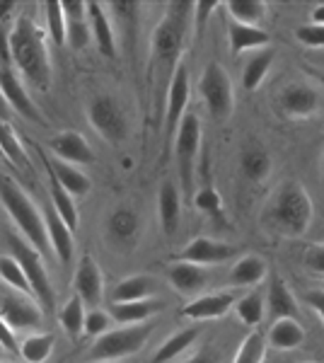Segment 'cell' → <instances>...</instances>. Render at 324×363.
<instances>
[{
    "instance_id": "f5cc1de1",
    "label": "cell",
    "mask_w": 324,
    "mask_h": 363,
    "mask_svg": "<svg viewBox=\"0 0 324 363\" xmlns=\"http://www.w3.org/2000/svg\"><path fill=\"white\" fill-rule=\"evenodd\" d=\"M186 363H220V354L213 347H206L199 354H194Z\"/></svg>"
},
{
    "instance_id": "d4e9b609",
    "label": "cell",
    "mask_w": 324,
    "mask_h": 363,
    "mask_svg": "<svg viewBox=\"0 0 324 363\" xmlns=\"http://www.w3.org/2000/svg\"><path fill=\"white\" fill-rule=\"evenodd\" d=\"M162 308L160 301H131V303H111L109 306V315L116 325L121 327H131V325H143L148 322L157 310Z\"/></svg>"
},
{
    "instance_id": "4316f807",
    "label": "cell",
    "mask_w": 324,
    "mask_h": 363,
    "mask_svg": "<svg viewBox=\"0 0 324 363\" xmlns=\"http://www.w3.org/2000/svg\"><path fill=\"white\" fill-rule=\"evenodd\" d=\"M267 310L271 313L274 320H298V301L293 298L291 289L286 286L284 279L274 277L271 279V286H269V294H267Z\"/></svg>"
},
{
    "instance_id": "f6af8a7d",
    "label": "cell",
    "mask_w": 324,
    "mask_h": 363,
    "mask_svg": "<svg viewBox=\"0 0 324 363\" xmlns=\"http://www.w3.org/2000/svg\"><path fill=\"white\" fill-rule=\"evenodd\" d=\"M296 39L310 49H324V25H315V22L300 25L296 29Z\"/></svg>"
},
{
    "instance_id": "7dc6e473",
    "label": "cell",
    "mask_w": 324,
    "mask_h": 363,
    "mask_svg": "<svg viewBox=\"0 0 324 363\" xmlns=\"http://www.w3.org/2000/svg\"><path fill=\"white\" fill-rule=\"evenodd\" d=\"M303 264L305 269H310L312 274H317V277H324V242H315L305 250Z\"/></svg>"
},
{
    "instance_id": "60d3db41",
    "label": "cell",
    "mask_w": 324,
    "mask_h": 363,
    "mask_svg": "<svg viewBox=\"0 0 324 363\" xmlns=\"http://www.w3.org/2000/svg\"><path fill=\"white\" fill-rule=\"evenodd\" d=\"M267 347H269L267 337L259 330H252L250 335L242 339L233 363H264V359H267Z\"/></svg>"
},
{
    "instance_id": "6f0895ef",
    "label": "cell",
    "mask_w": 324,
    "mask_h": 363,
    "mask_svg": "<svg viewBox=\"0 0 324 363\" xmlns=\"http://www.w3.org/2000/svg\"><path fill=\"white\" fill-rule=\"evenodd\" d=\"M322 189H324V153H322Z\"/></svg>"
},
{
    "instance_id": "e0dca14e",
    "label": "cell",
    "mask_w": 324,
    "mask_h": 363,
    "mask_svg": "<svg viewBox=\"0 0 324 363\" xmlns=\"http://www.w3.org/2000/svg\"><path fill=\"white\" fill-rule=\"evenodd\" d=\"M51 157L68 162V165H90L95 162V153H92L90 143L80 136L78 131H61L49 140Z\"/></svg>"
},
{
    "instance_id": "3957f363",
    "label": "cell",
    "mask_w": 324,
    "mask_h": 363,
    "mask_svg": "<svg viewBox=\"0 0 324 363\" xmlns=\"http://www.w3.org/2000/svg\"><path fill=\"white\" fill-rule=\"evenodd\" d=\"M315 218L312 199L300 182H284L267 208V225L286 238H300L310 230Z\"/></svg>"
},
{
    "instance_id": "ee69618b",
    "label": "cell",
    "mask_w": 324,
    "mask_h": 363,
    "mask_svg": "<svg viewBox=\"0 0 324 363\" xmlns=\"http://www.w3.org/2000/svg\"><path fill=\"white\" fill-rule=\"evenodd\" d=\"M111 315L109 313H104V310H97V308H92L90 313L85 315V327H82V332H85L87 337H102L104 332H109V327H111Z\"/></svg>"
},
{
    "instance_id": "d590c367",
    "label": "cell",
    "mask_w": 324,
    "mask_h": 363,
    "mask_svg": "<svg viewBox=\"0 0 324 363\" xmlns=\"http://www.w3.org/2000/svg\"><path fill=\"white\" fill-rule=\"evenodd\" d=\"M233 310L238 313V318L242 325L257 327L259 322L264 320V315H267V301H264V296L259 294V291H250V294L242 296L238 303H235Z\"/></svg>"
},
{
    "instance_id": "7bdbcfd3",
    "label": "cell",
    "mask_w": 324,
    "mask_h": 363,
    "mask_svg": "<svg viewBox=\"0 0 324 363\" xmlns=\"http://www.w3.org/2000/svg\"><path fill=\"white\" fill-rule=\"evenodd\" d=\"M194 206H196L199 211H203L206 216H211L213 220L223 218V201H220V194H218L213 186H203L201 191H196V196H194Z\"/></svg>"
},
{
    "instance_id": "91938a15",
    "label": "cell",
    "mask_w": 324,
    "mask_h": 363,
    "mask_svg": "<svg viewBox=\"0 0 324 363\" xmlns=\"http://www.w3.org/2000/svg\"><path fill=\"white\" fill-rule=\"evenodd\" d=\"M0 351H5V349H3V344H0Z\"/></svg>"
},
{
    "instance_id": "ffe728a7",
    "label": "cell",
    "mask_w": 324,
    "mask_h": 363,
    "mask_svg": "<svg viewBox=\"0 0 324 363\" xmlns=\"http://www.w3.org/2000/svg\"><path fill=\"white\" fill-rule=\"evenodd\" d=\"M41 165L49 169L51 174L58 179V184L68 191L70 196H85L87 191L92 189V182L85 172H80L75 165H68V162L58 160V157H49L46 153H41Z\"/></svg>"
},
{
    "instance_id": "bcb514c9",
    "label": "cell",
    "mask_w": 324,
    "mask_h": 363,
    "mask_svg": "<svg viewBox=\"0 0 324 363\" xmlns=\"http://www.w3.org/2000/svg\"><path fill=\"white\" fill-rule=\"evenodd\" d=\"M92 42V32H90V20L82 22H68V44L75 51H82L87 44Z\"/></svg>"
},
{
    "instance_id": "603a6c76",
    "label": "cell",
    "mask_w": 324,
    "mask_h": 363,
    "mask_svg": "<svg viewBox=\"0 0 324 363\" xmlns=\"http://www.w3.org/2000/svg\"><path fill=\"white\" fill-rule=\"evenodd\" d=\"M157 216H160V228L167 238H172L181 223V199L174 182H164L157 194Z\"/></svg>"
},
{
    "instance_id": "7a4b0ae2",
    "label": "cell",
    "mask_w": 324,
    "mask_h": 363,
    "mask_svg": "<svg viewBox=\"0 0 324 363\" xmlns=\"http://www.w3.org/2000/svg\"><path fill=\"white\" fill-rule=\"evenodd\" d=\"M10 58L15 70L27 78L37 90H49L51 85V54L44 32L34 25L32 17L20 15L8 34Z\"/></svg>"
},
{
    "instance_id": "44dd1931",
    "label": "cell",
    "mask_w": 324,
    "mask_h": 363,
    "mask_svg": "<svg viewBox=\"0 0 324 363\" xmlns=\"http://www.w3.org/2000/svg\"><path fill=\"white\" fill-rule=\"evenodd\" d=\"M46 233H49V245L56 252L58 262L61 264H70L75 255V238L73 230L66 225V220L56 213V208H46Z\"/></svg>"
},
{
    "instance_id": "d6a6232c",
    "label": "cell",
    "mask_w": 324,
    "mask_h": 363,
    "mask_svg": "<svg viewBox=\"0 0 324 363\" xmlns=\"http://www.w3.org/2000/svg\"><path fill=\"white\" fill-rule=\"evenodd\" d=\"M223 8L228 10L233 22L259 27V22L267 17L269 5L264 0H228V3H223Z\"/></svg>"
},
{
    "instance_id": "8d00e7d4",
    "label": "cell",
    "mask_w": 324,
    "mask_h": 363,
    "mask_svg": "<svg viewBox=\"0 0 324 363\" xmlns=\"http://www.w3.org/2000/svg\"><path fill=\"white\" fill-rule=\"evenodd\" d=\"M0 281L5 286H10V289H15L17 294L34 298L32 286H29V281L25 277V269L20 267V262L13 255H0Z\"/></svg>"
},
{
    "instance_id": "ab89813d",
    "label": "cell",
    "mask_w": 324,
    "mask_h": 363,
    "mask_svg": "<svg viewBox=\"0 0 324 363\" xmlns=\"http://www.w3.org/2000/svg\"><path fill=\"white\" fill-rule=\"evenodd\" d=\"M44 15H46V32H49L51 42L58 49H63L68 44V20L63 15V3H46Z\"/></svg>"
},
{
    "instance_id": "f35d334b",
    "label": "cell",
    "mask_w": 324,
    "mask_h": 363,
    "mask_svg": "<svg viewBox=\"0 0 324 363\" xmlns=\"http://www.w3.org/2000/svg\"><path fill=\"white\" fill-rule=\"evenodd\" d=\"M54 335H29L25 342L20 344V356L27 363H46L54 351Z\"/></svg>"
},
{
    "instance_id": "9f6ffc18",
    "label": "cell",
    "mask_w": 324,
    "mask_h": 363,
    "mask_svg": "<svg viewBox=\"0 0 324 363\" xmlns=\"http://www.w3.org/2000/svg\"><path fill=\"white\" fill-rule=\"evenodd\" d=\"M8 109H10V104L5 102V95H3V90H0V116L8 114Z\"/></svg>"
},
{
    "instance_id": "9a60e30c",
    "label": "cell",
    "mask_w": 324,
    "mask_h": 363,
    "mask_svg": "<svg viewBox=\"0 0 324 363\" xmlns=\"http://www.w3.org/2000/svg\"><path fill=\"white\" fill-rule=\"evenodd\" d=\"M238 255V247L228 242H218L211 238H194L184 250H181L179 259L191 262L199 267H211V264H223V262L233 259Z\"/></svg>"
},
{
    "instance_id": "db71d44e",
    "label": "cell",
    "mask_w": 324,
    "mask_h": 363,
    "mask_svg": "<svg viewBox=\"0 0 324 363\" xmlns=\"http://www.w3.org/2000/svg\"><path fill=\"white\" fill-rule=\"evenodd\" d=\"M15 8H17V3H13V0H8V3H0V27L10 20V15H13Z\"/></svg>"
},
{
    "instance_id": "6da1fadb",
    "label": "cell",
    "mask_w": 324,
    "mask_h": 363,
    "mask_svg": "<svg viewBox=\"0 0 324 363\" xmlns=\"http://www.w3.org/2000/svg\"><path fill=\"white\" fill-rule=\"evenodd\" d=\"M194 22V3H169L167 13L150 37V70L155 83L172 80L174 70L181 66L179 58L184 54L186 34Z\"/></svg>"
},
{
    "instance_id": "f1b7e54d",
    "label": "cell",
    "mask_w": 324,
    "mask_h": 363,
    "mask_svg": "<svg viewBox=\"0 0 324 363\" xmlns=\"http://www.w3.org/2000/svg\"><path fill=\"white\" fill-rule=\"evenodd\" d=\"M267 277V262L257 255H247L240 262H235V267L230 269V284L240 286V289H250V286L262 284Z\"/></svg>"
},
{
    "instance_id": "b9f144b4",
    "label": "cell",
    "mask_w": 324,
    "mask_h": 363,
    "mask_svg": "<svg viewBox=\"0 0 324 363\" xmlns=\"http://www.w3.org/2000/svg\"><path fill=\"white\" fill-rule=\"evenodd\" d=\"M107 10H111L116 17H119L121 27H123V34L133 42L135 37V22H138V13L143 10L140 3H109Z\"/></svg>"
},
{
    "instance_id": "816d5d0a",
    "label": "cell",
    "mask_w": 324,
    "mask_h": 363,
    "mask_svg": "<svg viewBox=\"0 0 324 363\" xmlns=\"http://www.w3.org/2000/svg\"><path fill=\"white\" fill-rule=\"evenodd\" d=\"M303 301L308 303V308H312L324 320V289H312V291H308V294L303 296Z\"/></svg>"
},
{
    "instance_id": "c3c4849f",
    "label": "cell",
    "mask_w": 324,
    "mask_h": 363,
    "mask_svg": "<svg viewBox=\"0 0 324 363\" xmlns=\"http://www.w3.org/2000/svg\"><path fill=\"white\" fill-rule=\"evenodd\" d=\"M220 10V3H194V34L203 37L206 25H208V15Z\"/></svg>"
},
{
    "instance_id": "11a10c76",
    "label": "cell",
    "mask_w": 324,
    "mask_h": 363,
    "mask_svg": "<svg viewBox=\"0 0 324 363\" xmlns=\"http://www.w3.org/2000/svg\"><path fill=\"white\" fill-rule=\"evenodd\" d=\"M312 22H315V25H324V3L322 5H317L315 10H312Z\"/></svg>"
},
{
    "instance_id": "4dcf8cb0",
    "label": "cell",
    "mask_w": 324,
    "mask_h": 363,
    "mask_svg": "<svg viewBox=\"0 0 324 363\" xmlns=\"http://www.w3.org/2000/svg\"><path fill=\"white\" fill-rule=\"evenodd\" d=\"M46 177H49V191H51V201H54L56 213L61 216V218L66 220V225L75 233L78 230V223H80V213H78V206H75V199L58 184V179L49 172V169H46Z\"/></svg>"
},
{
    "instance_id": "484cf974",
    "label": "cell",
    "mask_w": 324,
    "mask_h": 363,
    "mask_svg": "<svg viewBox=\"0 0 324 363\" xmlns=\"http://www.w3.org/2000/svg\"><path fill=\"white\" fill-rule=\"evenodd\" d=\"M228 42H230V51L238 56V54H245V51H250V49H264V46H269L271 37H269L267 29H262V27L240 25V22L230 20Z\"/></svg>"
},
{
    "instance_id": "e575fe53",
    "label": "cell",
    "mask_w": 324,
    "mask_h": 363,
    "mask_svg": "<svg viewBox=\"0 0 324 363\" xmlns=\"http://www.w3.org/2000/svg\"><path fill=\"white\" fill-rule=\"evenodd\" d=\"M199 339V330L196 327H189V330H181L177 332L167 339V342L162 344L160 349L155 351V356H152V363H167V361H174L177 356H181L186 349L194 347V342Z\"/></svg>"
},
{
    "instance_id": "d6986e66",
    "label": "cell",
    "mask_w": 324,
    "mask_h": 363,
    "mask_svg": "<svg viewBox=\"0 0 324 363\" xmlns=\"http://www.w3.org/2000/svg\"><path fill=\"white\" fill-rule=\"evenodd\" d=\"M140 235V218L131 208H116L107 218V238L119 250H131Z\"/></svg>"
},
{
    "instance_id": "f546056e",
    "label": "cell",
    "mask_w": 324,
    "mask_h": 363,
    "mask_svg": "<svg viewBox=\"0 0 324 363\" xmlns=\"http://www.w3.org/2000/svg\"><path fill=\"white\" fill-rule=\"evenodd\" d=\"M155 294V281L150 277H128L116 284L111 291V303H131V301H148Z\"/></svg>"
},
{
    "instance_id": "94428289",
    "label": "cell",
    "mask_w": 324,
    "mask_h": 363,
    "mask_svg": "<svg viewBox=\"0 0 324 363\" xmlns=\"http://www.w3.org/2000/svg\"><path fill=\"white\" fill-rule=\"evenodd\" d=\"M305 363H315V361H305Z\"/></svg>"
},
{
    "instance_id": "5bb4252c",
    "label": "cell",
    "mask_w": 324,
    "mask_h": 363,
    "mask_svg": "<svg viewBox=\"0 0 324 363\" xmlns=\"http://www.w3.org/2000/svg\"><path fill=\"white\" fill-rule=\"evenodd\" d=\"M73 289H75V296H78L85 306H90V308L99 306L102 291H104V279H102V269H99L97 259L92 255H85L78 262V269H75V277H73Z\"/></svg>"
},
{
    "instance_id": "9c48e42d",
    "label": "cell",
    "mask_w": 324,
    "mask_h": 363,
    "mask_svg": "<svg viewBox=\"0 0 324 363\" xmlns=\"http://www.w3.org/2000/svg\"><path fill=\"white\" fill-rule=\"evenodd\" d=\"M87 119L92 128L102 136L107 143L119 145L128 136V121L123 114L121 104L111 95H97L87 107Z\"/></svg>"
},
{
    "instance_id": "1f68e13d",
    "label": "cell",
    "mask_w": 324,
    "mask_h": 363,
    "mask_svg": "<svg viewBox=\"0 0 324 363\" xmlns=\"http://www.w3.org/2000/svg\"><path fill=\"white\" fill-rule=\"evenodd\" d=\"M271 66H274V51L271 49H259L242 68V87L247 92L259 90V85L264 83V78L269 75Z\"/></svg>"
},
{
    "instance_id": "7c38bea8",
    "label": "cell",
    "mask_w": 324,
    "mask_h": 363,
    "mask_svg": "<svg viewBox=\"0 0 324 363\" xmlns=\"http://www.w3.org/2000/svg\"><path fill=\"white\" fill-rule=\"evenodd\" d=\"M189 95H191L189 70L179 66L167 85V112H164V133H167V140H174L177 128H179L181 119L186 116Z\"/></svg>"
},
{
    "instance_id": "8992f818",
    "label": "cell",
    "mask_w": 324,
    "mask_h": 363,
    "mask_svg": "<svg viewBox=\"0 0 324 363\" xmlns=\"http://www.w3.org/2000/svg\"><path fill=\"white\" fill-rule=\"evenodd\" d=\"M152 335V325L143 322V325L121 327V330H109L102 337L95 339L92 349L87 351V359L92 363H111L126 359V356L138 354L145 347V342Z\"/></svg>"
},
{
    "instance_id": "7402d4cb",
    "label": "cell",
    "mask_w": 324,
    "mask_h": 363,
    "mask_svg": "<svg viewBox=\"0 0 324 363\" xmlns=\"http://www.w3.org/2000/svg\"><path fill=\"white\" fill-rule=\"evenodd\" d=\"M87 20H90V32L99 54L107 58H116V37L107 15V8L102 3H87Z\"/></svg>"
},
{
    "instance_id": "680465c9",
    "label": "cell",
    "mask_w": 324,
    "mask_h": 363,
    "mask_svg": "<svg viewBox=\"0 0 324 363\" xmlns=\"http://www.w3.org/2000/svg\"><path fill=\"white\" fill-rule=\"evenodd\" d=\"M0 363H13V361H0Z\"/></svg>"
},
{
    "instance_id": "5b68a950",
    "label": "cell",
    "mask_w": 324,
    "mask_h": 363,
    "mask_svg": "<svg viewBox=\"0 0 324 363\" xmlns=\"http://www.w3.org/2000/svg\"><path fill=\"white\" fill-rule=\"evenodd\" d=\"M5 242H8V255H13L20 262V267L25 269V277L29 281V286H32V294L39 301V306L46 313H51L56 308V294H54V286H51L49 272H46L44 262H41V255L25 238L17 235V233H8Z\"/></svg>"
},
{
    "instance_id": "6125c7cd",
    "label": "cell",
    "mask_w": 324,
    "mask_h": 363,
    "mask_svg": "<svg viewBox=\"0 0 324 363\" xmlns=\"http://www.w3.org/2000/svg\"><path fill=\"white\" fill-rule=\"evenodd\" d=\"M0 157H3V155H0Z\"/></svg>"
},
{
    "instance_id": "83f0119b",
    "label": "cell",
    "mask_w": 324,
    "mask_h": 363,
    "mask_svg": "<svg viewBox=\"0 0 324 363\" xmlns=\"http://www.w3.org/2000/svg\"><path fill=\"white\" fill-rule=\"evenodd\" d=\"M305 342V327L298 320H274V325L269 327L267 344L279 351H293Z\"/></svg>"
},
{
    "instance_id": "2e32d148",
    "label": "cell",
    "mask_w": 324,
    "mask_h": 363,
    "mask_svg": "<svg viewBox=\"0 0 324 363\" xmlns=\"http://www.w3.org/2000/svg\"><path fill=\"white\" fill-rule=\"evenodd\" d=\"M238 298H235L233 291H220V294H206V296H196L189 306L181 308V318L184 320H218L223 315H228L230 310L235 308Z\"/></svg>"
},
{
    "instance_id": "f907efd6",
    "label": "cell",
    "mask_w": 324,
    "mask_h": 363,
    "mask_svg": "<svg viewBox=\"0 0 324 363\" xmlns=\"http://www.w3.org/2000/svg\"><path fill=\"white\" fill-rule=\"evenodd\" d=\"M0 344H3V349L10 351V354H20V344H17L15 332L10 330V325L3 318H0Z\"/></svg>"
},
{
    "instance_id": "4fadbf2b",
    "label": "cell",
    "mask_w": 324,
    "mask_h": 363,
    "mask_svg": "<svg viewBox=\"0 0 324 363\" xmlns=\"http://www.w3.org/2000/svg\"><path fill=\"white\" fill-rule=\"evenodd\" d=\"M0 90H3V95H5V102H8L17 114L34 121V124H44L39 107L34 104L32 95H29L25 83H22L20 73H17L13 66H0Z\"/></svg>"
},
{
    "instance_id": "cb8c5ba5",
    "label": "cell",
    "mask_w": 324,
    "mask_h": 363,
    "mask_svg": "<svg viewBox=\"0 0 324 363\" xmlns=\"http://www.w3.org/2000/svg\"><path fill=\"white\" fill-rule=\"evenodd\" d=\"M271 167H274V162H271L267 148L257 140H247L240 150V169L245 177L250 182H264L271 174Z\"/></svg>"
},
{
    "instance_id": "30bf717a",
    "label": "cell",
    "mask_w": 324,
    "mask_h": 363,
    "mask_svg": "<svg viewBox=\"0 0 324 363\" xmlns=\"http://www.w3.org/2000/svg\"><path fill=\"white\" fill-rule=\"evenodd\" d=\"M279 109L288 119H310L320 112L322 97L320 90L312 87L310 83H288L279 90Z\"/></svg>"
},
{
    "instance_id": "681fc988",
    "label": "cell",
    "mask_w": 324,
    "mask_h": 363,
    "mask_svg": "<svg viewBox=\"0 0 324 363\" xmlns=\"http://www.w3.org/2000/svg\"><path fill=\"white\" fill-rule=\"evenodd\" d=\"M63 15H66L68 22L87 20V3H80V0H70V3H63Z\"/></svg>"
},
{
    "instance_id": "52a82bcc",
    "label": "cell",
    "mask_w": 324,
    "mask_h": 363,
    "mask_svg": "<svg viewBox=\"0 0 324 363\" xmlns=\"http://www.w3.org/2000/svg\"><path fill=\"white\" fill-rule=\"evenodd\" d=\"M201 140H203L201 119H199L196 114H186L184 119H181L179 128H177V136L172 140L177 169H179V177H181V189H184L186 196L194 194V172H196Z\"/></svg>"
},
{
    "instance_id": "277c9868",
    "label": "cell",
    "mask_w": 324,
    "mask_h": 363,
    "mask_svg": "<svg viewBox=\"0 0 324 363\" xmlns=\"http://www.w3.org/2000/svg\"><path fill=\"white\" fill-rule=\"evenodd\" d=\"M0 203L8 211V216L13 218L17 230L22 233V238L39 255H44L51 247L49 233H46V220L41 216V211L37 208V203L25 194V189L10 174H0Z\"/></svg>"
},
{
    "instance_id": "8fae6325",
    "label": "cell",
    "mask_w": 324,
    "mask_h": 363,
    "mask_svg": "<svg viewBox=\"0 0 324 363\" xmlns=\"http://www.w3.org/2000/svg\"><path fill=\"white\" fill-rule=\"evenodd\" d=\"M0 318L10 325V330H37L44 322V308L39 306L37 298L10 294L0 301Z\"/></svg>"
},
{
    "instance_id": "74e56055",
    "label": "cell",
    "mask_w": 324,
    "mask_h": 363,
    "mask_svg": "<svg viewBox=\"0 0 324 363\" xmlns=\"http://www.w3.org/2000/svg\"><path fill=\"white\" fill-rule=\"evenodd\" d=\"M58 322H61L68 337L78 339L82 335V327H85V303L78 296H73L66 306L58 310Z\"/></svg>"
},
{
    "instance_id": "836d02e7",
    "label": "cell",
    "mask_w": 324,
    "mask_h": 363,
    "mask_svg": "<svg viewBox=\"0 0 324 363\" xmlns=\"http://www.w3.org/2000/svg\"><path fill=\"white\" fill-rule=\"evenodd\" d=\"M0 155L8 165L13 167H27V153L22 148L20 138H17L15 128L8 124V121L0 119Z\"/></svg>"
},
{
    "instance_id": "ac0fdd59",
    "label": "cell",
    "mask_w": 324,
    "mask_h": 363,
    "mask_svg": "<svg viewBox=\"0 0 324 363\" xmlns=\"http://www.w3.org/2000/svg\"><path fill=\"white\" fill-rule=\"evenodd\" d=\"M167 281L169 286L181 296H201V291L208 284V274L203 267L191 264V262L177 259L167 267Z\"/></svg>"
},
{
    "instance_id": "ba28073f",
    "label": "cell",
    "mask_w": 324,
    "mask_h": 363,
    "mask_svg": "<svg viewBox=\"0 0 324 363\" xmlns=\"http://www.w3.org/2000/svg\"><path fill=\"white\" fill-rule=\"evenodd\" d=\"M199 92H201L206 109L216 121H228L235 109V90L230 83L228 70L220 63H208L199 80Z\"/></svg>"
}]
</instances>
